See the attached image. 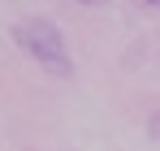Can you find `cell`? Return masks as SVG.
<instances>
[{"instance_id":"6da1fadb","label":"cell","mask_w":160,"mask_h":151,"mask_svg":"<svg viewBox=\"0 0 160 151\" xmlns=\"http://www.w3.org/2000/svg\"><path fill=\"white\" fill-rule=\"evenodd\" d=\"M13 39L22 43V48L43 65V69H52V74H61V78H69V52H65V35L56 30L48 17H30V22H18L13 26Z\"/></svg>"},{"instance_id":"7a4b0ae2","label":"cell","mask_w":160,"mask_h":151,"mask_svg":"<svg viewBox=\"0 0 160 151\" xmlns=\"http://www.w3.org/2000/svg\"><path fill=\"white\" fill-rule=\"evenodd\" d=\"M152 4H160V0H152Z\"/></svg>"}]
</instances>
